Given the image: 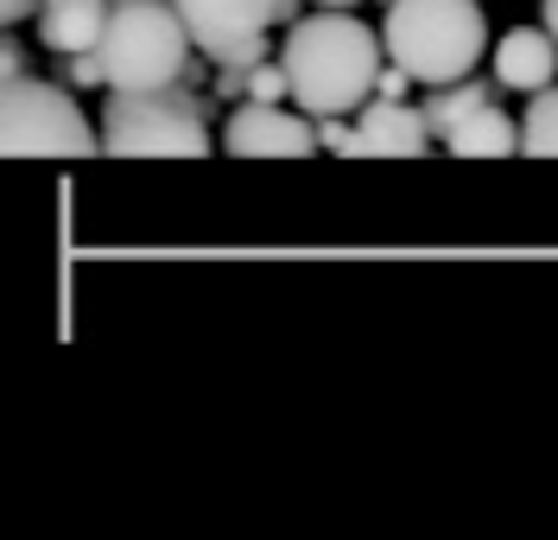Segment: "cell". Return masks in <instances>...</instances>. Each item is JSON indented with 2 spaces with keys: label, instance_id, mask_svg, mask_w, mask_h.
<instances>
[{
  "label": "cell",
  "instance_id": "obj_1",
  "mask_svg": "<svg viewBox=\"0 0 558 540\" xmlns=\"http://www.w3.org/2000/svg\"><path fill=\"white\" fill-rule=\"evenodd\" d=\"M381 58L387 38L368 33L362 20H349V7H317V13H299L286 26V51L279 64L292 76V103L305 115H355V108L375 96L381 83Z\"/></svg>",
  "mask_w": 558,
  "mask_h": 540
},
{
  "label": "cell",
  "instance_id": "obj_2",
  "mask_svg": "<svg viewBox=\"0 0 558 540\" xmlns=\"http://www.w3.org/2000/svg\"><path fill=\"white\" fill-rule=\"evenodd\" d=\"M387 58L407 64L418 83H457L476 76L488 51V20L476 0H387Z\"/></svg>",
  "mask_w": 558,
  "mask_h": 540
},
{
  "label": "cell",
  "instance_id": "obj_3",
  "mask_svg": "<svg viewBox=\"0 0 558 540\" xmlns=\"http://www.w3.org/2000/svg\"><path fill=\"white\" fill-rule=\"evenodd\" d=\"M209 146V108L178 83L114 89L102 108V153L114 159H204Z\"/></svg>",
  "mask_w": 558,
  "mask_h": 540
},
{
  "label": "cell",
  "instance_id": "obj_4",
  "mask_svg": "<svg viewBox=\"0 0 558 540\" xmlns=\"http://www.w3.org/2000/svg\"><path fill=\"white\" fill-rule=\"evenodd\" d=\"M96 51L108 64V89H159V83H184L197 38L178 0H114Z\"/></svg>",
  "mask_w": 558,
  "mask_h": 540
},
{
  "label": "cell",
  "instance_id": "obj_5",
  "mask_svg": "<svg viewBox=\"0 0 558 540\" xmlns=\"http://www.w3.org/2000/svg\"><path fill=\"white\" fill-rule=\"evenodd\" d=\"M0 153L7 159H89V153H102V134L89 128V115L76 108V96H64L58 83L7 76Z\"/></svg>",
  "mask_w": 558,
  "mask_h": 540
},
{
  "label": "cell",
  "instance_id": "obj_6",
  "mask_svg": "<svg viewBox=\"0 0 558 540\" xmlns=\"http://www.w3.org/2000/svg\"><path fill=\"white\" fill-rule=\"evenodd\" d=\"M178 13L209 64H242V71L267 58V26H279V0H178Z\"/></svg>",
  "mask_w": 558,
  "mask_h": 540
},
{
  "label": "cell",
  "instance_id": "obj_7",
  "mask_svg": "<svg viewBox=\"0 0 558 540\" xmlns=\"http://www.w3.org/2000/svg\"><path fill=\"white\" fill-rule=\"evenodd\" d=\"M222 146L235 159H312L324 146V128L317 115H286L279 103H242L229 121H222Z\"/></svg>",
  "mask_w": 558,
  "mask_h": 540
},
{
  "label": "cell",
  "instance_id": "obj_8",
  "mask_svg": "<svg viewBox=\"0 0 558 540\" xmlns=\"http://www.w3.org/2000/svg\"><path fill=\"white\" fill-rule=\"evenodd\" d=\"M425 146H432L425 108L387 103V96H368V103H362V121H355V159H425Z\"/></svg>",
  "mask_w": 558,
  "mask_h": 540
},
{
  "label": "cell",
  "instance_id": "obj_9",
  "mask_svg": "<svg viewBox=\"0 0 558 540\" xmlns=\"http://www.w3.org/2000/svg\"><path fill=\"white\" fill-rule=\"evenodd\" d=\"M495 83L514 89V96H539L546 83H558V33L546 20L501 33V45H495Z\"/></svg>",
  "mask_w": 558,
  "mask_h": 540
},
{
  "label": "cell",
  "instance_id": "obj_10",
  "mask_svg": "<svg viewBox=\"0 0 558 540\" xmlns=\"http://www.w3.org/2000/svg\"><path fill=\"white\" fill-rule=\"evenodd\" d=\"M108 13H114V0H45V13H38V38H45V51H96L108 33Z\"/></svg>",
  "mask_w": 558,
  "mask_h": 540
},
{
  "label": "cell",
  "instance_id": "obj_11",
  "mask_svg": "<svg viewBox=\"0 0 558 540\" xmlns=\"http://www.w3.org/2000/svg\"><path fill=\"white\" fill-rule=\"evenodd\" d=\"M445 146H451L457 159H514V153H521V121L488 103V108H476Z\"/></svg>",
  "mask_w": 558,
  "mask_h": 540
},
{
  "label": "cell",
  "instance_id": "obj_12",
  "mask_svg": "<svg viewBox=\"0 0 558 540\" xmlns=\"http://www.w3.org/2000/svg\"><path fill=\"white\" fill-rule=\"evenodd\" d=\"M495 89H501V83H476V76H457V83H438V89H432V96H425V121H432V134H445V141H451L457 128H463V121H470V115H476V108H488L495 103Z\"/></svg>",
  "mask_w": 558,
  "mask_h": 540
},
{
  "label": "cell",
  "instance_id": "obj_13",
  "mask_svg": "<svg viewBox=\"0 0 558 540\" xmlns=\"http://www.w3.org/2000/svg\"><path fill=\"white\" fill-rule=\"evenodd\" d=\"M521 153L526 159H558V83H546L521 115Z\"/></svg>",
  "mask_w": 558,
  "mask_h": 540
},
{
  "label": "cell",
  "instance_id": "obj_14",
  "mask_svg": "<svg viewBox=\"0 0 558 540\" xmlns=\"http://www.w3.org/2000/svg\"><path fill=\"white\" fill-rule=\"evenodd\" d=\"M45 13V0H0V20L7 26H20V20H38Z\"/></svg>",
  "mask_w": 558,
  "mask_h": 540
},
{
  "label": "cell",
  "instance_id": "obj_15",
  "mask_svg": "<svg viewBox=\"0 0 558 540\" xmlns=\"http://www.w3.org/2000/svg\"><path fill=\"white\" fill-rule=\"evenodd\" d=\"M0 76H26V51L13 45V26H7V45H0Z\"/></svg>",
  "mask_w": 558,
  "mask_h": 540
},
{
  "label": "cell",
  "instance_id": "obj_16",
  "mask_svg": "<svg viewBox=\"0 0 558 540\" xmlns=\"http://www.w3.org/2000/svg\"><path fill=\"white\" fill-rule=\"evenodd\" d=\"M539 20H546V26L558 33V0H539Z\"/></svg>",
  "mask_w": 558,
  "mask_h": 540
},
{
  "label": "cell",
  "instance_id": "obj_17",
  "mask_svg": "<svg viewBox=\"0 0 558 540\" xmlns=\"http://www.w3.org/2000/svg\"><path fill=\"white\" fill-rule=\"evenodd\" d=\"M299 20V0H279V26H292Z\"/></svg>",
  "mask_w": 558,
  "mask_h": 540
},
{
  "label": "cell",
  "instance_id": "obj_18",
  "mask_svg": "<svg viewBox=\"0 0 558 540\" xmlns=\"http://www.w3.org/2000/svg\"><path fill=\"white\" fill-rule=\"evenodd\" d=\"M317 7H355V0H317Z\"/></svg>",
  "mask_w": 558,
  "mask_h": 540
}]
</instances>
